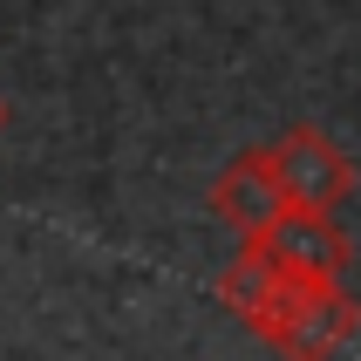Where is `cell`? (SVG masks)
<instances>
[{"mask_svg":"<svg viewBox=\"0 0 361 361\" xmlns=\"http://www.w3.org/2000/svg\"><path fill=\"white\" fill-rule=\"evenodd\" d=\"M252 334L280 361H334L361 334V300L348 293V280H280Z\"/></svg>","mask_w":361,"mask_h":361,"instance_id":"obj_1","label":"cell"},{"mask_svg":"<svg viewBox=\"0 0 361 361\" xmlns=\"http://www.w3.org/2000/svg\"><path fill=\"white\" fill-rule=\"evenodd\" d=\"M239 245H259L286 280H348V266H355V245L334 225V212H314V204H286L266 232H252Z\"/></svg>","mask_w":361,"mask_h":361,"instance_id":"obj_2","label":"cell"},{"mask_svg":"<svg viewBox=\"0 0 361 361\" xmlns=\"http://www.w3.org/2000/svg\"><path fill=\"white\" fill-rule=\"evenodd\" d=\"M0 130H7V96H0Z\"/></svg>","mask_w":361,"mask_h":361,"instance_id":"obj_5","label":"cell"},{"mask_svg":"<svg viewBox=\"0 0 361 361\" xmlns=\"http://www.w3.org/2000/svg\"><path fill=\"white\" fill-rule=\"evenodd\" d=\"M273 150H280V171H286L293 204L334 212V204L355 191V164H348V150L327 137L321 123H286L280 137H273Z\"/></svg>","mask_w":361,"mask_h":361,"instance_id":"obj_4","label":"cell"},{"mask_svg":"<svg viewBox=\"0 0 361 361\" xmlns=\"http://www.w3.org/2000/svg\"><path fill=\"white\" fill-rule=\"evenodd\" d=\"M286 204H293V191H286V171H280V150H273V143H252V150H239V157H232L219 178H212V219L232 225L239 239L266 232V225L280 219Z\"/></svg>","mask_w":361,"mask_h":361,"instance_id":"obj_3","label":"cell"}]
</instances>
